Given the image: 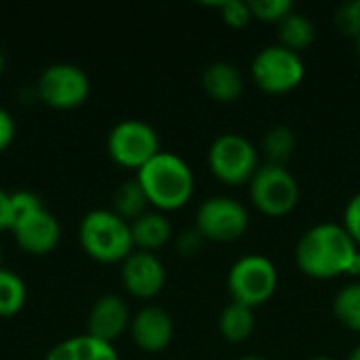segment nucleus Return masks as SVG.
Wrapping results in <instances>:
<instances>
[{
	"label": "nucleus",
	"instance_id": "f257e3e1",
	"mask_svg": "<svg viewBox=\"0 0 360 360\" xmlns=\"http://www.w3.org/2000/svg\"><path fill=\"white\" fill-rule=\"evenodd\" d=\"M359 245L340 224H319L306 230L295 247L297 268L316 281L352 274Z\"/></svg>",
	"mask_w": 360,
	"mask_h": 360
},
{
	"label": "nucleus",
	"instance_id": "f03ea898",
	"mask_svg": "<svg viewBox=\"0 0 360 360\" xmlns=\"http://www.w3.org/2000/svg\"><path fill=\"white\" fill-rule=\"evenodd\" d=\"M148 196V202L158 211H177L186 207L194 194V173L184 158L171 152H160L135 177Z\"/></svg>",
	"mask_w": 360,
	"mask_h": 360
},
{
	"label": "nucleus",
	"instance_id": "7ed1b4c3",
	"mask_svg": "<svg viewBox=\"0 0 360 360\" xmlns=\"http://www.w3.org/2000/svg\"><path fill=\"white\" fill-rule=\"evenodd\" d=\"M78 236L84 253L101 264L124 262L135 247L131 224L118 217L112 209H97L86 213Z\"/></svg>",
	"mask_w": 360,
	"mask_h": 360
},
{
	"label": "nucleus",
	"instance_id": "20e7f679",
	"mask_svg": "<svg viewBox=\"0 0 360 360\" xmlns=\"http://www.w3.org/2000/svg\"><path fill=\"white\" fill-rule=\"evenodd\" d=\"M278 287V270L266 255H245L228 272V291L232 302L257 308L272 300Z\"/></svg>",
	"mask_w": 360,
	"mask_h": 360
},
{
	"label": "nucleus",
	"instance_id": "39448f33",
	"mask_svg": "<svg viewBox=\"0 0 360 360\" xmlns=\"http://www.w3.org/2000/svg\"><path fill=\"white\" fill-rule=\"evenodd\" d=\"M249 196L255 209L268 217L289 215L300 202V186L287 167L262 165L249 181Z\"/></svg>",
	"mask_w": 360,
	"mask_h": 360
},
{
	"label": "nucleus",
	"instance_id": "423d86ee",
	"mask_svg": "<svg viewBox=\"0 0 360 360\" xmlns=\"http://www.w3.org/2000/svg\"><path fill=\"white\" fill-rule=\"evenodd\" d=\"M251 76L262 91L283 95L302 84L306 68L300 53L289 51L283 44H270L253 57Z\"/></svg>",
	"mask_w": 360,
	"mask_h": 360
},
{
	"label": "nucleus",
	"instance_id": "0eeeda50",
	"mask_svg": "<svg viewBox=\"0 0 360 360\" xmlns=\"http://www.w3.org/2000/svg\"><path fill=\"white\" fill-rule=\"evenodd\" d=\"M108 154L110 158L124 167L139 171L154 156L160 154V137L154 127L143 120H122L108 135Z\"/></svg>",
	"mask_w": 360,
	"mask_h": 360
},
{
	"label": "nucleus",
	"instance_id": "6e6552de",
	"mask_svg": "<svg viewBox=\"0 0 360 360\" xmlns=\"http://www.w3.org/2000/svg\"><path fill=\"white\" fill-rule=\"evenodd\" d=\"M209 169L219 181L228 186H240L251 181L259 169L257 150L245 135L224 133L209 148Z\"/></svg>",
	"mask_w": 360,
	"mask_h": 360
},
{
	"label": "nucleus",
	"instance_id": "1a4fd4ad",
	"mask_svg": "<svg viewBox=\"0 0 360 360\" xmlns=\"http://www.w3.org/2000/svg\"><path fill=\"white\" fill-rule=\"evenodd\" d=\"M249 228V213L236 198L213 196L207 198L196 211V230L205 240L232 243L238 240Z\"/></svg>",
	"mask_w": 360,
	"mask_h": 360
},
{
	"label": "nucleus",
	"instance_id": "9d476101",
	"mask_svg": "<svg viewBox=\"0 0 360 360\" xmlns=\"http://www.w3.org/2000/svg\"><path fill=\"white\" fill-rule=\"evenodd\" d=\"M91 82L82 68L72 63L49 65L38 80L40 99L55 110H74L89 97Z\"/></svg>",
	"mask_w": 360,
	"mask_h": 360
},
{
	"label": "nucleus",
	"instance_id": "9b49d317",
	"mask_svg": "<svg viewBox=\"0 0 360 360\" xmlns=\"http://www.w3.org/2000/svg\"><path fill=\"white\" fill-rule=\"evenodd\" d=\"M122 283L133 297L152 300L165 289L167 272L156 253L133 251L122 262Z\"/></svg>",
	"mask_w": 360,
	"mask_h": 360
},
{
	"label": "nucleus",
	"instance_id": "f8f14e48",
	"mask_svg": "<svg viewBox=\"0 0 360 360\" xmlns=\"http://www.w3.org/2000/svg\"><path fill=\"white\" fill-rule=\"evenodd\" d=\"M15 234L17 245L30 255H46L51 253L61 238V226L53 213L44 207L34 211L32 215L17 221L11 230Z\"/></svg>",
	"mask_w": 360,
	"mask_h": 360
},
{
	"label": "nucleus",
	"instance_id": "ddd939ff",
	"mask_svg": "<svg viewBox=\"0 0 360 360\" xmlns=\"http://www.w3.org/2000/svg\"><path fill=\"white\" fill-rule=\"evenodd\" d=\"M173 331L175 329L171 314L158 306H148L139 310L131 321V338L135 346L150 354L167 350L173 342Z\"/></svg>",
	"mask_w": 360,
	"mask_h": 360
},
{
	"label": "nucleus",
	"instance_id": "4468645a",
	"mask_svg": "<svg viewBox=\"0 0 360 360\" xmlns=\"http://www.w3.org/2000/svg\"><path fill=\"white\" fill-rule=\"evenodd\" d=\"M131 327L129 306L118 295L99 297L89 314V335L105 344H114Z\"/></svg>",
	"mask_w": 360,
	"mask_h": 360
},
{
	"label": "nucleus",
	"instance_id": "2eb2a0df",
	"mask_svg": "<svg viewBox=\"0 0 360 360\" xmlns=\"http://www.w3.org/2000/svg\"><path fill=\"white\" fill-rule=\"evenodd\" d=\"M202 89L217 103H234L245 93V80L234 63L213 61L202 72Z\"/></svg>",
	"mask_w": 360,
	"mask_h": 360
},
{
	"label": "nucleus",
	"instance_id": "dca6fc26",
	"mask_svg": "<svg viewBox=\"0 0 360 360\" xmlns=\"http://www.w3.org/2000/svg\"><path fill=\"white\" fill-rule=\"evenodd\" d=\"M44 360H120V356L114 344H105L86 333L57 344Z\"/></svg>",
	"mask_w": 360,
	"mask_h": 360
},
{
	"label": "nucleus",
	"instance_id": "f3484780",
	"mask_svg": "<svg viewBox=\"0 0 360 360\" xmlns=\"http://www.w3.org/2000/svg\"><path fill=\"white\" fill-rule=\"evenodd\" d=\"M133 245L137 251L154 253L171 240V224L162 213H146L131 224Z\"/></svg>",
	"mask_w": 360,
	"mask_h": 360
},
{
	"label": "nucleus",
	"instance_id": "a211bd4d",
	"mask_svg": "<svg viewBox=\"0 0 360 360\" xmlns=\"http://www.w3.org/2000/svg\"><path fill=\"white\" fill-rule=\"evenodd\" d=\"M255 331V312L243 304H228L219 314V333L226 342L243 344Z\"/></svg>",
	"mask_w": 360,
	"mask_h": 360
},
{
	"label": "nucleus",
	"instance_id": "6ab92c4d",
	"mask_svg": "<svg viewBox=\"0 0 360 360\" xmlns=\"http://www.w3.org/2000/svg\"><path fill=\"white\" fill-rule=\"evenodd\" d=\"M278 36H281V44L289 51H306L314 44L316 40V27L312 23V19L306 13L300 11H291L281 23H278Z\"/></svg>",
	"mask_w": 360,
	"mask_h": 360
},
{
	"label": "nucleus",
	"instance_id": "aec40b11",
	"mask_svg": "<svg viewBox=\"0 0 360 360\" xmlns=\"http://www.w3.org/2000/svg\"><path fill=\"white\" fill-rule=\"evenodd\" d=\"M114 213L118 217H122L124 221L133 224L135 219H139L141 215H146L148 211V196L146 192L141 190L139 181L137 179H129L124 184H120V188L114 192Z\"/></svg>",
	"mask_w": 360,
	"mask_h": 360
},
{
	"label": "nucleus",
	"instance_id": "412c9836",
	"mask_svg": "<svg viewBox=\"0 0 360 360\" xmlns=\"http://www.w3.org/2000/svg\"><path fill=\"white\" fill-rule=\"evenodd\" d=\"M297 148V137L293 129L285 124L270 127L264 135V154L268 158V165L287 167V162L293 158Z\"/></svg>",
	"mask_w": 360,
	"mask_h": 360
},
{
	"label": "nucleus",
	"instance_id": "4be33fe9",
	"mask_svg": "<svg viewBox=\"0 0 360 360\" xmlns=\"http://www.w3.org/2000/svg\"><path fill=\"white\" fill-rule=\"evenodd\" d=\"M27 300V291L23 281L0 266V319H11L15 316Z\"/></svg>",
	"mask_w": 360,
	"mask_h": 360
},
{
	"label": "nucleus",
	"instance_id": "5701e85b",
	"mask_svg": "<svg viewBox=\"0 0 360 360\" xmlns=\"http://www.w3.org/2000/svg\"><path fill=\"white\" fill-rule=\"evenodd\" d=\"M335 319L350 331L360 333V283L344 287L333 300Z\"/></svg>",
	"mask_w": 360,
	"mask_h": 360
},
{
	"label": "nucleus",
	"instance_id": "b1692460",
	"mask_svg": "<svg viewBox=\"0 0 360 360\" xmlns=\"http://www.w3.org/2000/svg\"><path fill=\"white\" fill-rule=\"evenodd\" d=\"M249 8L255 19L266 23H281L291 11H295L291 0H251Z\"/></svg>",
	"mask_w": 360,
	"mask_h": 360
},
{
	"label": "nucleus",
	"instance_id": "393cba45",
	"mask_svg": "<svg viewBox=\"0 0 360 360\" xmlns=\"http://www.w3.org/2000/svg\"><path fill=\"white\" fill-rule=\"evenodd\" d=\"M221 11V19L230 25V27H247L249 21L253 19V13L249 8V2L243 0H226V2H217L215 4Z\"/></svg>",
	"mask_w": 360,
	"mask_h": 360
},
{
	"label": "nucleus",
	"instance_id": "a878e982",
	"mask_svg": "<svg viewBox=\"0 0 360 360\" xmlns=\"http://www.w3.org/2000/svg\"><path fill=\"white\" fill-rule=\"evenodd\" d=\"M335 27L350 36V38H356L360 36V2H346V4H340L338 11H335Z\"/></svg>",
	"mask_w": 360,
	"mask_h": 360
},
{
	"label": "nucleus",
	"instance_id": "bb28decb",
	"mask_svg": "<svg viewBox=\"0 0 360 360\" xmlns=\"http://www.w3.org/2000/svg\"><path fill=\"white\" fill-rule=\"evenodd\" d=\"M42 200L34 194V192H27V190H19L15 194H11V209H13V226L17 221H21L23 217L32 215L34 211L42 209ZM13 230V228H11Z\"/></svg>",
	"mask_w": 360,
	"mask_h": 360
},
{
	"label": "nucleus",
	"instance_id": "cd10ccee",
	"mask_svg": "<svg viewBox=\"0 0 360 360\" xmlns=\"http://www.w3.org/2000/svg\"><path fill=\"white\" fill-rule=\"evenodd\" d=\"M342 226L346 228V232L360 247V192L348 200V205L344 209V224Z\"/></svg>",
	"mask_w": 360,
	"mask_h": 360
},
{
	"label": "nucleus",
	"instance_id": "c85d7f7f",
	"mask_svg": "<svg viewBox=\"0 0 360 360\" xmlns=\"http://www.w3.org/2000/svg\"><path fill=\"white\" fill-rule=\"evenodd\" d=\"M202 245H205V236H202L196 228L184 230V232L177 236V249H179V253H181L184 257H194V255H198L200 249H202Z\"/></svg>",
	"mask_w": 360,
	"mask_h": 360
},
{
	"label": "nucleus",
	"instance_id": "c756f323",
	"mask_svg": "<svg viewBox=\"0 0 360 360\" xmlns=\"http://www.w3.org/2000/svg\"><path fill=\"white\" fill-rule=\"evenodd\" d=\"M13 139H15V120L4 108H0V154L13 143Z\"/></svg>",
	"mask_w": 360,
	"mask_h": 360
},
{
	"label": "nucleus",
	"instance_id": "7c9ffc66",
	"mask_svg": "<svg viewBox=\"0 0 360 360\" xmlns=\"http://www.w3.org/2000/svg\"><path fill=\"white\" fill-rule=\"evenodd\" d=\"M13 228V209H11V194L0 190V232Z\"/></svg>",
	"mask_w": 360,
	"mask_h": 360
},
{
	"label": "nucleus",
	"instance_id": "2f4dec72",
	"mask_svg": "<svg viewBox=\"0 0 360 360\" xmlns=\"http://www.w3.org/2000/svg\"><path fill=\"white\" fill-rule=\"evenodd\" d=\"M352 274H360V247H359V253H356V262H354V270H352Z\"/></svg>",
	"mask_w": 360,
	"mask_h": 360
},
{
	"label": "nucleus",
	"instance_id": "473e14b6",
	"mask_svg": "<svg viewBox=\"0 0 360 360\" xmlns=\"http://www.w3.org/2000/svg\"><path fill=\"white\" fill-rule=\"evenodd\" d=\"M348 360H360V346H359V348H354V350H352V354L348 356Z\"/></svg>",
	"mask_w": 360,
	"mask_h": 360
},
{
	"label": "nucleus",
	"instance_id": "72a5a7b5",
	"mask_svg": "<svg viewBox=\"0 0 360 360\" xmlns=\"http://www.w3.org/2000/svg\"><path fill=\"white\" fill-rule=\"evenodd\" d=\"M354 46H356V55H359V59H360V36L354 38Z\"/></svg>",
	"mask_w": 360,
	"mask_h": 360
},
{
	"label": "nucleus",
	"instance_id": "f704fd0d",
	"mask_svg": "<svg viewBox=\"0 0 360 360\" xmlns=\"http://www.w3.org/2000/svg\"><path fill=\"white\" fill-rule=\"evenodd\" d=\"M238 360H268V359H264V356H243V359H238Z\"/></svg>",
	"mask_w": 360,
	"mask_h": 360
},
{
	"label": "nucleus",
	"instance_id": "c9c22d12",
	"mask_svg": "<svg viewBox=\"0 0 360 360\" xmlns=\"http://www.w3.org/2000/svg\"><path fill=\"white\" fill-rule=\"evenodd\" d=\"M2 70H4V55L0 53V72H2Z\"/></svg>",
	"mask_w": 360,
	"mask_h": 360
},
{
	"label": "nucleus",
	"instance_id": "e433bc0d",
	"mask_svg": "<svg viewBox=\"0 0 360 360\" xmlns=\"http://www.w3.org/2000/svg\"><path fill=\"white\" fill-rule=\"evenodd\" d=\"M310 360H333V359H329V356H314V359H310Z\"/></svg>",
	"mask_w": 360,
	"mask_h": 360
},
{
	"label": "nucleus",
	"instance_id": "4c0bfd02",
	"mask_svg": "<svg viewBox=\"0 0 360 360\" xmlns=\"http://www.w3.org/2000/svg\"><path fill=\"white\" fill-rule=\"evenodd\" d=\"M0 262H2V245H0Z\"/></svg>",
	"mask_w": 360,
	"mask_h": 360
}]
</instances>
